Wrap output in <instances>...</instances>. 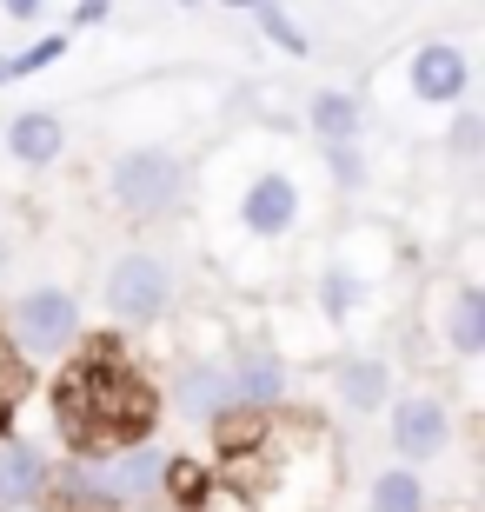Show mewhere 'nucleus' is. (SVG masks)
<instances>
[{
    "label": "nucleus",
    "instance_id": "obj_1",
    "mask_svg": "<svg viewBox=\"0 0 485 512\" xmlns=\"http://www.w3.org/2000/svg\"><path fill=\"white\" fill-rule=\"evenodd\" d=\"M0 340L14 346L27 366H60L74 360L80 340H87V320H80V300L67 286H27L7 300L0 313Z\"/></svg>",
    "mask_w": 485,
    "mask_h": 512
},
{
    "label": "nucleus",
    "instance_id": "obj_2",
    "mask_svg": "<svg viewBox=\"0 0 485 512\" xmlns=\"http://www.w3.org/2000/svg\"><path fill=\"white\" fill-rule=\"evenodd\" d=\"M187 187H193V167L173 147H127V153L107 160V200L127 213V220H140V227L180 213Z\"/></svg>",
    "mask_w": 485,
    "mask_h": 512
},
{
    "label": "nucleus",
    "instance_id": "obj_3",
    "mask_svg": "<svg viewBox=\"0 0 485 512\" xmlns=\"http://www.w3.org/2000/svg\"><path fill=\"white\" fill-rule=\"evenodd\" d=\"M100 300H107V313L120 326H153L180 300V273H173L167 253H147V247L113 253L107 273H100Z\"/></svg>",
    "mask_w": 485,
    "mask_h": 512
},
{
    "label": "nucleus",
    "instance_id": "obj_4",
    "mask_svg": "<svg viewBox=\"0 0 485 512\" xmlns=\"http://www.w3.org/2000/svg\"><path fill=\"white\" fill-rule=\"evenodd\" d=\"M386 439L399 466H432L452 453V406L439 393H392L386 399Z\"/></svg>",
    "mask_w": 485,
    "mask_h": 512
},
{
    "label": "nucleus",
    "instance_id": "obj_5",
    "mask_svg": "<svg viewBox=\"0 0 485 512\" xmlns=\"http://www.w3.org/2000/svg\"><path fill=\"white\" fill-rule=\"evenodd\" d=\"M233 220H240V233H246V240H260V247L286 240V233L299 227V180H293L286 167H260V173L240 187V207H233Z\"/></svg>",
    "mask_w": 485,
    "mask_h": 512
},
{
    "label": "nucleus",
    "instance_id": "obj_6",
    "mask_svg": "<svg viewBox=\"0 0 485 512\" xmlns=\"http://www.w3.org/2000/svg\"><path fill=\"white\" fill-rule=\"evenodd\" d=\"M167 406L187 426H220V419L240 413V399H233V373L226 360H187L167 373Z\"/></svg>",
    "mask_w": 485,
    "mask_h": 512
},
{
    "label": "nucleus",
    "instance_id": "obj_7",
    "mask_svg": "<svg viewBox=\"0 0 485 512\" xmlns=\"http://www.w3.org/2000/svg\"><path fill=\"white\" fill-rule=\"evenodd\" d=\"M406 87L419 107H459L472 87V60L459 40H426V47H412L406 60Z\"/></svg>",
    "mask_w": 485,
    "mask_h": 512
},
{
    "label": "nucleus",
    "instance_id": "obj_8",
    "mask_svg": "<svg viewBox=\"0 0 485 512\" xmlns=\"http://www.w3.org/2000/svg\"><path fill=\"white\" fill-rule=\"evenodd\" d=\"M226 373H233L240 413H273V406H286V360L266 340L233 346V353H226Z\"/></svg>",
    "mask_w": 485,
    "mask_h": 512
},
{
    "label": "nucleus",
    "instance_id": "obj_9",
    "mask_svg": "<svg viewBox=\"0 0 485 512\" xmlns=\"http://www.w3.org/2000/svg\"><path fill=\"white\" fill-rule=\"evenodd\" d=\"M47 453L20 433H0V512H34L47 499Z\"/></svg>",
    "mask_w": 485,
    "mask_h": 512
},
{
    "label": "nucleus",
    "instance_id": "obj_10",
    "mask_svg": "<svg viewBox=\"0 0 485 512\" xmlns=\"http://www.w3.org/2000/svg\"><path fill=\"white\" fill-rule=\"evenodd\" d=\"M7 153H14V167L27 173H47L60 167V153H67V120L54 107H27V114L7 120Z\"/></svg>",
    "mask_w": 485,
    "mask_h": 512
},
{
    "label": "nucleus",
    "instance_id": "obj_11",
    "mask_svg": "<svg viewBox=\"0 0 485 512\" xmlns=\"http://www.w3.org/2000/svg\"><path fill=\"white\" fill-rule=\"evenodd\" d=\"M333 393L346 413H379L392 399V360H379V353H353V360H339L333 366Z\"/></svg>",
    "mask_w": 485,
    "mask_h": 512
},
{
    "label": "nucleus",
    "instance_id": "obj_12",
    "mask_svg": "<svg viewBox=\"0 0 485 512\" xmlns=\"http://www.w3.org/2000/svg\"><path fill=\"white\" fill-rule=\"evenodd\" d=\"M306 127H313L319 147H333V140H359L366 133V100L346 94V87H319L306 100Z\"/></svg>",
    "mask_w": 485,
    "mask_h": 512
},
{
    "label": "nucleus",
    "instance_id": "obj_13",
    "mask_svg": "<svg viewBox=\"0 0 485 512\" xmlns=\"http://www.w3.org/2000/svg\"><path fill=\"white\" fill-rule=\"evenodd\" d=\"M446 346L459 360H479L485 353V286L479 280H459L446 300Z\"/></svg>",
    "mask_w": 485,
    "mask_h": 512
},
{
    "label": "nucleus",
    "instance_id": "obj_14",
    "mask_svg": "<svg viewBox=\"0 0 485 512\" xmlns=\"http://www.w3.org/2000/svg\"><path fill=\"white\" fill-rule=\"evenodd\" d=\"M373 300V273H359V266H346V260H333L326 273H319V313L326 320H353L359 306Z\"/></svg>",
    "mask_w": 485,
    "mask_h": 512
},
{
    "label": "nucleus",
    "instance_id": "obj_15",
    "mask_svg": "<svg viewBox=\"0 0 485 512\" xmlns=\"http://www.w3.org/2000/svg\"><path fill=\"white\" fill-rule=\"evenodd\" d=\"M366 512H426V479L419 466H379L366 486Z\"/></svg>",
    "mask_w": 485,
    "mask_h": 512
},
{
    "label": "nucleus",
    "instance_id": "obj_16",
    "mask_svg": "<svg viewBox=\"0 0 485 512\" xmlns=\"http://www.w3.org/2000/svg\"><path fill=\"white\" fill-rule=\"evenodd\" d=\"M246 14H253V27H260L266 40H273V47H280V54H306V47H313V40H306V27H299L293 14H286L280 0H253V7H246Z\"/></svg>",
    "mask_w": 485,
    "mask_h": 512
},
{
    "label": "nucleus",
    "instance_id": "obj_17",
    "mask_svg": "<svg viewBox=\"0 0 485 512\" xmlns=\"http://www.w3.org/2000/svg\"><path fill=\"white\" fill-rule=\"evenodd\" d=\"M319 153H326V180H333L339 193H359L373 180V160H366L359 140H333V147H319Z\"/></svg>",
    "mask_w": 485,
    "mask_h": 512
},
{
    "label": "nucleus",
    "instance_id": "obj_18",
    "mask_svg": "<svg viewBox=\"0 0 485 512\" xmlns=\"http://www.w3.org/2000/svg\"><path fill=\"white\" fill-rule=\"evenodd\" d=\"M446 147H452V160H479V147H485V114H479V107H466V100H459Z\"/></svg>",
    "mask_w": 485,
    "mask_h": 512
},
{
    "label": "nucleus",
    "instance_id": "obj_19",
    "mask_svg": "<svg viewBox=\"0 0 485 512\" xmlns=\"http://www.w3.org/2000/svg\"><path fill=\"white\" fill-rule=\"evenodd\" d=\"M54 60H67V27H60V34H40L34 47H20L14 67H20V80H27V74H47Z\"/></svg>",
    "mask_w": 485,
    "mask_h": 512
},
{
    "label": "nucleus",
    "instance_id": "obj_20",
    "mask_svg": "<svg viewBox=\"0 0 485 512\" xmlns=\"http://www.w3.org/2000/svg\"><path fill=\"white\" fill-rule=\"evenodd\" d=\"M200 512H260V506H253V493H240V486H213V493L200 499Z\"/></svg>",
    "mask_w": 485,
    "mask_h": 512
},
{
    "label": "nucleus",
    "instance_id": "obj_21",
    "mask_svg": "<svg viewBox=\"0 0 485 512\" xmlns=\"http://www.w3.org/2000/svg\"><path fill=\"white\" fill-rule=\"evenodd\" d=\"M0 14H7V20H20V27H40L47 0H0Z\"/></svg>",
    "mask_w": 485,
    "mask_h": 512
},
{
    "label": "nucleus",
    "instance_id": "obj_22",
    "mask_svg": "<svg viewBox=\"0 0 485 512\" xmlns=\"http://www.w3.org/2000/svg\"><path fill=\"white\" fill-rule=\"evenodd\" d=\"M113 0H74V27H107Z\"/></svg>",
    "mask_w": 485,
    "mask_h": 512
},
{
    "label": "nucleus",
    "instance_id": "obj_23",
    "mask_svg": "<svg viewBox=\"0 0 485 512\" xmlns=\"http://www.w3.org/2000/svg\"><path fill=\"white\" fill-rule=\"evenodd\" d=\"M20 80V67H14V54H0V87H14Z\"/></svg>",
    "mask_w": 485,
    "mask_h": 512
},
{
    "label": "nucleus",
    "instance_id": "obj_24",
    "mask_svg": "<svg viewBox=\"0 0 485 512\" xmlns=\"http://www.w3.org/2000/svg\"><path fill=\"white\" fill-rule=\"evenodd\" d=\"M173 7H206V0H173Z\"/></svg>",
    "mask_w": 485,
    "mask_h": 512
},
{
    "label": "nucleus",
    "instance_id": "obj_25",
    "mask_svg": "<svg viewBox=\"0 0 485 512\" xmlns=\"http://www.w3.org/2000/svg\"><path fill=\"white\" fill-rule=\"evenodd\" d=\"M220 7H253V0H220Z\"/></svg>",
    "mask_w": 485,
    "mask_h": 512
}]
</instances>
